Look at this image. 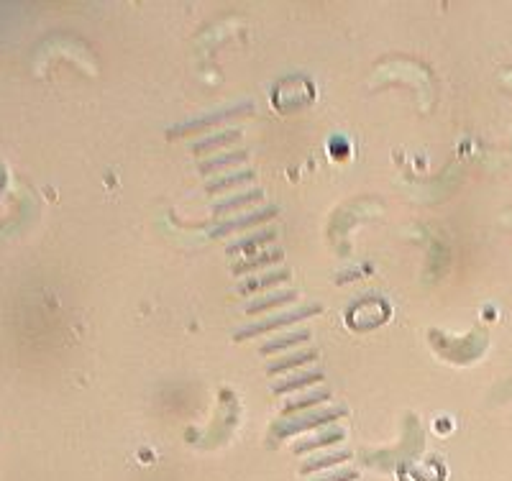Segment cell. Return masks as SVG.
<instances>
[{
    "instance_id": "cell-1",
    "label": "cell",
    "mask_w": 512,
    "mask_h": 481,
    "mask_svg": "<svg viewBox=\"0 0 512 481\" xmlns=\"http://www.w3.org/2000/svg\"><path fill=\"white\" fill-rule=\"evenodd\" d=\"M346 410L344 407H333V410H318V412H305V415H295L290 420H280V423L272 425V433L277 441H285V438H292V435L303 433V430L323 428V425L333 423V420L344 418Z\"/></svg>"
},
{
    "instance_id": "cell-2",
    "label": "cell",
    "mask_w": 512,
    "mask_h": 481,
    "mask_svg": "<svg viewBox=\"0 0 512 481\" xmlns=\"http://www.w3.org/2000/svg\"><path fill=\"white\" fill-rule=\"evenodd\" d=\"M318 313H323V305H310V308L287 310V313L274 315V318L262 320V323L249 325V328H244V331H239L233 338H236V341H246V338L262 336V333H269V331H277V328H282V325H292V323H297V320L313 318V315H318Z\"/></svg>"
},
{
    "instance_id": "cell-3",
    "label": "cell",
    "mask_w": 512,
    "mask_h": 481,
    "mask_svg": "<svg viewBox=\"0 0 512 481\" xmlns=\"http://www.w3.org/2000/svg\"><path fill=\"white\" fill-rule=\"evenodd\" d=\"M274 215H277V208H262V210H254V213H246L241 218H233V221L221 223L216 231H210L213 238H221V236H231L233 231H244V228H254L259 223H267L272 221Z\"/></svg>"
},
{
    "instance_id": "cell-4",
    "label": "cell",
    "mask_w": 512,
    "mask_h": 481,
    "mask_svg": "<svg viewBox=\"0 0 512 481\" xmlns=\"http://www.w3.org/2000/svg\"><path fill=\"white\" fill-rule=\"evenodd\" d=\"M344 438H346V433L341 428H326V430H320L318 435H310V438H305V441H297L295 446H292V453H297V456H305V453L318 451V448H328V446H333V443H341Z\"/></svg>"
},
{
    "instance_id": "cell-5",
    "label": "cell",
    "mask_w": 512,
    "mask_h": 481,
    "mask_svg": "<svg viewBox=\"0 0 512 481\" xmlns=\"http://www.w3.org/2000/svg\"><path fill=\"white\" fill-rule=\"evenodd\" d=\"M285 259V251L282 249H269V251H262V254H254L249 256V259L239 261V264H233L231 272L236 274V277H241V274H249V272H256V269H264V267H272V264H277V261Z\"/></svg>"
},
{
    "instance_id": "cell-6",
    "label": "cell",
    "mask_w": 512,
    "mask_h": 481,
    "mask_svg": "<svg viewBox=\"0 0 512 481\" xmlns=\"http://www.w3.org/2000/svg\"><path fill=\"white\" fill-rule=\"evenodd\" d=\"M287 279H290V272H287V269H277V272L262 274V277H251L239 284V295H254V292L269 290V287L287 282Z\"/></svg>"
},
{
    "instance_id": "cell-7",
    "label": "cell",
    "mask_w": 512,
    "mask_h": 481,
    "mask_svg": "<svg viewBox=\"0 0 512 481\" xmlns=\"http://www.w3.org/2000/svg\"><path fill=\"white\" fill-rule=\"evenodd\" d=\"M351 456H354L351 451L323 453V456H315V458H310V461H305V464L300 466V474L310 476V474H318V471H323V469H333V466L351 461Z\"/></svg>"
},
{
    "instance_id": "cell-8",
    "label": "cell",
    "mask_w": 512,
    "mask_h": 481,
    "mask_svg": "<svg viewBox=\"0 0 512 481\" xmlns=\"http://www.w3.org/2000/svg\"><path fill=\"white\" fill-rule=\"evenodd\" d=\"M323 371H303V374H295V377H287L282 379V382H277L272 387L274 395H287V392H297V389H303V387H310V384H318L323 382Z\"/></svg>"
},
{
    "instance_id": "cell-9",
    "label": "cell",
    "mask_w": 512,
    "mask_h": 481,
    "mask_svg": "<svg viewBox=\"0 0 512 481\" xmlns=\"http://www.w3.org/2000/svg\"><path fill=\"white\" fill-rule=\"evenodd\" d=\"M274 238H277V231H274V228H262V231L251 233V236L241 238V241H236V244L228 246L226 254L233 256V254H241V251H246L249 256H254L256 246L269 244V241H274Z\"/></svg>"
},
{
    "instance_id": "cell-10",
    "label": "cell",
    "mask_w": 512,
    "mask_h": 481,
    "mask_svg": "<svg viewBox=\"0 0 512 481\" xmlns=\"http://www.w3.org/2000/svg\"><path fill=\"white\" fill-rule=\"evenodd\" d=\"M262 198H264L262 190L241 192V195H236V198H228V200H223V203H218L216 208H213V215H216V218H221V215L236 213V210H241V208H251V205L259 203Z\"/></svg>"
},
{
    "instance_id": "cell-11",
    "label": "cell",
    "mask_w": 512,
    "mask_h": 481,
    "mask_svg": "<svg viewBox=\"0 0 512 481\" xmlns=\"http://www.w3.org/2000/svg\"><path fill=\"white\" fill-rule=\"evenodd\" d=\"M328 400H331V392H326V389H320V392H308V395L297 397V400L285 402V407H282V418L290 420L295 418L300 410H308V407H315L320 405V402H328Z\"/></svg>"
},
{
    "instance_id": "cell-12",
    "label": "cell",
    "mask_w": 512,
    "mask_h": 481,
    "mask_svg": "<svg viewBox=\"0 0 512 481\" xmlns=\"http://www.w3.org/2000/svg\"><path fill=\"white\" fill-rule=\"evenodd\" d=\"M249 159V151L244 149H236V151H226V154H221V157H210L205 159V162L198 164L200 174H213L218 172V169H226V167H233V164H241Z\"/></svg>"
},
{
    "instance_id": "cell-13",
    "label": "cell",
    "mask_w": 512,
    "mask_h": 481,
    "mask_svg": "<svg viewBox=\"0 0 512 481\" xmlns=\"http://www.w3.org/2000/svg\"><path fill=\"white\" fill-rule=\"evenodd\" d=\"M256 174L251 169H244V172H236V174H226V177H218V180H210L205 185V195H216V192L223 190H231V187H239L246 185V182H254Z\"/></svg>"
},
{
    "instance_id": "cell-14",
    "label": "cell",
    "mask_w": 512,
    "mask_h": 481,
    "mask_svg": "<svg viewBox=\"0 0 512 481\" xmlns=\"http://www.w3.org/2000/svg\"><path fill=\"white\" fill-rule=\"evenodd\" d=\"M295 300H297V292H292V290L277 292V295H269V297H262V300L251 302L249 308H246V315L267 313V310L282 308V305H287V302H295Z\"/></svg>"
},
{
    "instance_id": "cell-15",
    "label": "cell",
    "mask_w": 512,
    "mask_h": 481,
    "mask_svg": "<svg viewBox=\"0 0 512 481\" xmlns=\"http://www.w3.org/2000/svg\"><path fill=\"white\" fill-rule=\"evenodd\" d=\"M315 359H318V351H313V348H310V351H300V354H290V356H285V359L272 361L267 369V374L269 377H274V374H285V371L295 369V366L310 364V361H315Z\"/></svg>"
},
{
    "instance_id": "cell-16",
    "label": "cell",
    "mask_w": 512,
    "mask_h": 481,
    "mask_svg": "<svg viewBox=\"0 0 512 481\" xmlns=\"http://www.w3.org/2000/svg\"><path fill=\"white\" fill-rule=\"evenodd\" d=\"M239 139H241V131H239V128H233V131H223V134L210 136V139L200 141V144H195V149H192V151H195L198 157H203V154H210V151H218L221 146L236 144Z\"/></svg>"
},
{
    "instance_id": "cell-17",
    "label": "cell",
    "mask_w": 512,
    "mask_h": 481,
    "mask_svg": "<svg viewBox=\"0 0 512 481\" xmlns=\"http://www.w3.org/2000/svg\"><path fill=\"white\" fill-rule=\"evenodd\" d=\"M305 341H310V331L287 333V336L272 338V341L264 343V346L259 348V354L272 356V354H277V351H282V348H292V346H295V343H305Z\"/></svg>"
},
{
    "instance_id": "cell-18",
    "label": "cell",
    "mask_w": 512,
    "mask_h": 481,
    "mask_svg": "<svg viewBox=\"0 0 512 481\" xmlns=\"http://www.w3.org/2000/svg\"><path fill=\"white\" fill-rule=\"evenodd\" d=\"M249 108H233V111H223L218 113V116L213 118H203V121H195V123H187V126L182 128H175V131H169L167 136H182V134H192V131H200V128H205V123H218V121H226V118L231 116H239V113H246Z\"/></svg>"
},
{
    "instance_id": "cell-19",
    "label": "cell",
    "mask_w": 512,
    "mask_h": 481,
    "mask_svg": "<svg viewBox=\"0 0 512 481\" xmlns=\"http://www.w3.org/2000/svg\"><path fill=\"white\" fill-rule=\"evenodd\" d=\"M359 479V471L356 469H341V471H331L326 476H318L313 481H356Z\"/></svg>"
}]
</instances>
